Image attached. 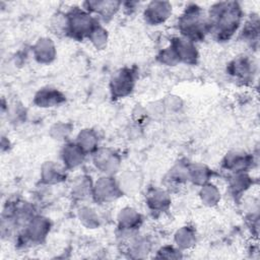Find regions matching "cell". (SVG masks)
Instances as JSON below:
<instances>
[{"label":"cell","instance_id":"obj_1","mask_svg":"<svg viewBox=\"0 0 260 260\" xmlns=\"http://www.w3.org/2000/svg\"><path fill=\"white\" fill-rule=\"evenodd\" d=\"M242 18V9L237 2L215 3L207 18L208 31L218 41L229 40L238 29Z\"/></svg>","mask_w":260,"mask_h":260},{"label":"cell","instance_id":"obj_2","mask_svg":"<svg viewBox=\"0 0 260 260\" xmlns=\"http://www.w3.org/2000/svg\"><path fill=\"white\" fill-rule=\"evenodd\" d=\"M178 25L181 34L192 42L203 38L208 32L207 18L204 17L201 7L196 4L186 7L179 19Z\"/></svg>","mask_w":260,"mask_h":260},{"label":"cell","instance_id":"obj_3","mask_svg":"<svg viewBox=\"0 0 260 260\" xmlns=\"http://www.w3.org/2000/svg\"><path fill=\"white\" fill-rule=\"evenodd\" d=\"M66 32L76 39H82L84 37L89 38L98 26L89 12L78 7H74L66 14Z\"/></svg>","mask_w":260,"mask_h":260},{"label":"cell","instance_id":"obj_4","mask_svg":"<svg viewBox=\"0 0 260 260\" xmlns=\"http://www.w3.org/2000/svg\"><path fill=\"white\" fill-rule=\"evenodd\" d=\"M134 76L130 69H123L118 72L112 80L111 90L115 96H125L133 88Z\"/></svg>","mask_w":260,"mask_h":260},{"label":"cell","instance_id":"obj_5","mask_svg":"<svg viewBox=\"0 0 260 260\" xmlns=\"http://www.w3.org/2000/svg\"><path fill=\"white\" fill-rule=\"evenodd\" d=\"M172 12V6L169 2L153 1L150 2L144 12L145 19L151 24H159L164 22Z\"/></svg>","mask_w":260,"mask_h":260},{"label":"cell","instance_id":"obj_6","mask_svg":"<svg viewBox=\"0 0 260 260\" xmlns=\"http://www.w3.org/2000/svg\"><path fill=\"white\" fill-rule=\"evenodd\" d=\"M172 49L176 53L179 61L184 60L185 62H195L197 58L196 48L193 46L192 41L186 38L175 39Z\"/></svg>","mask_w":260,"mask_h":260},{"label":"cell","instance_id":"obj_7","mask_svg":"<svg viewBox=\"0 0 260 260\" xmlns=\"http://www.w3.org/2000/svg\"><path fill=\"white\" fill-rule=\"evenodd\" d=\"M94 196L96 200L108 201L119 196V189L112 178H102L94 187Z\"/></svg>","mask_w":260,"mask_h":260},{"label":"cell","instance_id":"obj_8","mask_svg":"<svg viewBox=\"0 0 260 260\" xmlns=\"http://www.w3.org/2000/svg\"><path fill=\"white\" fill-rule=\"evenodd\" d=\"M84 5L86 11L95 12L106 19L112 17L117 12L121 3L115 1H87Z\"/></svg>","mask_w":260,"mask_h":260},{"label":"cell","instance_id":"obj_9","mask_svg":"<svg viewBox=\"0 0 260 260\" xmlns=\"http://www.w3.org/2000/svg\"><path fill=\"white\" fill-rule=\"evenodd\" d=\"M84 156V151L78 144H69L64 148L63 152V159L64 164L68 167H76L78 166Z\"/></svg>","mask_w":260,"mask_h":260},{"label":"cell","instance_id":"obj_10","mask_svg":"<svg viewBox=\"0 0 260 260\" xmlns=\"http://www.w3.org/2000/svg\"><path fill=\"white\" fill-rule=\"evenodd\" d=\"M36 58L40 62H50L54 58V46L51 40L42 39L35 47Z\"/></svg>","mask_w":260,"mask_h":260},{"label":"cell","instance_id":"obj_11","mask_svg":"<svg viewBox=\"0 0 260 260\" xmlns=\"http://www.w3.org/2000/svg\"><path fill=\"white\" fill-rule=\"evenodd\" d=\"M62 101V94L53 89L42 90L36 95V103L40 105V107H53L54 105L59 104Z\"/></svg>","mask_w":260,"mask_h":260},{"label":"cell","instance_id":"obj_12","mask_svg":"<svg viewBox=\"0 0 260 260\" xmlns=\"http://www.w3.org/2000/svg\"><path fill=\"white\" fill-rule=\"evenodd\" d=\"M251 63L247 59L239 58L231 64V73L238 78H246L251 72Z\"/></svg>","mask_w":260,"mask_h":260},{"label":"cell","instance_id":"obj_13","mask_svg":"<svg viewBox=\"0 0 260 260\" xmlns=\"http://www.w3.org/2000/svg\"><path fill=\"white\" fill-rule=\"evenodd\" d=\"M147 201H148V205L155 210L157 209L162 210L169 204V200L166 194L162 191H158V190H155L151 194H149Z\"/></svg>","mask_w":260,"mask_h":260},{"label":"cell","instance_id":"obj_14","mask_svg":"<svg viewBox=\"0 0 260 260\" xmlns=\"http://www.w3.org/2000/svg\"><path fill=\"white\" fill-rule=\"evenodd\" d=\"M248 159L245 156H240L239 154H232L229 155L226 158V162L225 166L226 168L233 170L234 172H241L243 171V169L246 168V166L248 165Z\"/></svg>","mask_w":260,"mask_h":260},{"label":"cell","instance_id":"obj_15","mask_svg":"<svg viewBox=\"0 0 260 260\" xmlns=\"http://www.w3.org/2000/svg\"><path fill=\"white\" fill-rule=\"evenodd\" d=\"M140 220V215L132 209H126L121 212L120 221L125 226L124 229H134V224H137Z\"/></svg>","mask_w":260,"mask_h":260}]
</instances>
